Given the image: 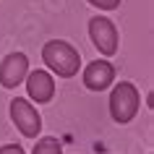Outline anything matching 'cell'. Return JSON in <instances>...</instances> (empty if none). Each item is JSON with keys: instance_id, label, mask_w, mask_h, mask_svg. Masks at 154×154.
I'll return each mask as SVG.
<instances>
[{"instance_id": "6da1fadb", "label": "cell", "mask_w": 154, "mask_h": 154, "mask_svg": "<svg viewBox=\"0 0 154 154\" xmlns=\"http://www.w3.org/2000/svg\"><path fill=\"white\" fill-rule=\"evenodd\" d=\"M42 60L47 65L50 73H55L57 79H73L81 68V55L65 39H50L42 47Z\"/></svg>"}, {"instance_id": "7a4b0ae2", "label": "cell", "mask_w": 154, "mask_h": 154, "mask_svg": "<svg viewBox=\"0 0 154 154\" xmlns=\"http://www.w3.org/2000/svg\"><path fill=\"white\" fill-rule=\"evenodd\" d=\"M138 107H141V94H138L136 84H131V81L115 84L112 91H110V115H112V120L125 125L136 118Z\"/></svg>"}, {"instance_id": "3957f363", "label": "cell", "mask_w": 154, "mask_h": 154, "mask_svg": "<svg viewBox=\"0 0 154 154\" xmlns=\"http://www.w3.org/2000/svg\"><path fill=\"white\" fill-rule=\"evenodd\" d=\"M11 120H13V125L18 128V133L24 138H37L42 133V115L24 97L11 99Z\"/></svg>"}, {"instance_id": "277c9868", "label": "cell", "mask_w": 154, "mask_h": 154, "mask_svg": "<svg viewBox=\"0 0 154 154\" xmlns=\"http://www.w3.org/2000/svg\"><path fill=\"white\" fill-rule=\"evenodd\" d=\"M89 37H91V45L99 50V55H105V57H112L120 47L118 29L107 16H94L89 21Z\"/></svg>"}, {"instance_id": "5b68a950", "label": "cell", "mask_w": 154, "mask_h": 154, "mask_svg": "<svg viewBox=\"0 0 154 154\" xmlns=\"http://www.w3.org/2000/svg\"><path fill=\"white\" fill-rule=\"evenodd\" d=\"M29 73V57L24 52H11L0 63V86L3 89H16L18 84H24Z\"/></svg>"}, {"instance_id": "8992f818", "label": "cell", "mask_w": 154, "mask_h": 154, "mask_svg": "<svg viewBox=\"0 0 154 154\" xmlns=\"http://www.w3.org/2000/svg\"><path fill=\"white\" fill-rule=\"evenodd\" d=\"M84 86L89 91H105L115 84V65L110 60H91L81 73Z\"/></svg>"}, {"instance_id": "52a82bcc", "label": "cell", "mask_w": 154, "mask_h": 154, "mask_svg": "<svg viewBox=\"0 0 154 154\" xmlns=\"http://www.w3.org/2000/svg\"><path fill=\"white\" fill-rule=\"evenodd\" d=\"M26 94L37 105H45L55 97V79L50 71H29L26 73Z\"/></svg>"}, {"instance_id": "ba28073f", "label": "cell", "mask_w": 154, "mask_h": 154, "mask_svg": "<svg viewBox=\"0 0 154 154\" xmlns=\"http://www.w3.org/2000/svg\"><path fill=\"white\" fill-rule=\"evenodd\" d=\"M32 154H63V144L55 136H42V138H37Z\"/></svg>"}, {"instance_id": "9c48e42d", "label": "cell", "mask_w": 154, "mask_h": 154, "mask_svg": "<svg viewBox=\"0 0 154 154\" xmlns=\"http://www.w3.org/2000/svg\"><path fill=\"white\" fill-rule=\"evenodd\" d=\"M89 5H94L97 11H115L120 8V0H86Z\"/></svg>"}, {"instance_id": "30bf717a", "label": "cell", "mask_w": 154, "mask_h": 154, "mask_svg": "<svg viewBox=\"0 0 154 154\" xmlns=\"http://www.w3.org/2000/svg\"><path fill=\"white\" fill-rule=\"evenodd\" d=\"M0 154H26V152L21 144H5V146H0Z\"/></svg>"}]
</instances>
